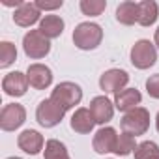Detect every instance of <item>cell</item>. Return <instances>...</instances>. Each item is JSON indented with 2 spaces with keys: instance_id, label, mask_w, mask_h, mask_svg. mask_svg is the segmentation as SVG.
Returning <instances> with one entry per match:
<instances>
[{
  "instance_id": "cell-1",
  "label": "cell",
  "mask_w": 159,
  "mask_h": 159,
  "mask_svg": "<svg viewBox=\"0 0 159 159\" xmlns=\"http://www.w3.org/2000/svg\"><path fill=\"white\" fill-rule=\"evenodd\" d=\"M103 39V30L96 23H81L73 30V43L81 51H94Z\"/></svg>"
},
{
  "instance_id": "cell-2",
  "label": "cell",
  "mask_w": 159,
  "mask_h": 159,
  "mask_svg": "<svg viewBox=\"0 0 159 159\" xmlns=\"http://www.w3.org/2000/svg\"><path fill=\"white\" fill-rule=\"evenodd\" d=\"M51 99L56 101L64 111H69L75 105L81 103L83 90H81V86H79V84H75L71 81H66V83H60V84L54 86V90L51 94Z\"/></svg>"
},
{
  "instance_id": "cell-3",
  "label": "cell",
  "mask_w": 159,
  "mask_h": 159,
  "mask_svg": "<svg viewBox=\"0 0 159 159\" xmlns=\"http://www.w3.org/2000/svg\"><path fill=\"white\" fill-rule=\"evenodd\" d=\"M120 125H122L124 133H129L133 137L144 135L148 131V127H150V112L144 107H137V109L124 114Z\"/></svg>"
},
{
  "instance_id": "cell-4",
  "label": "cell",
  "mask_w": 159,
  "mask_h": 159,
  "mask_svg": "<svg viewBox=\"0 0 159 159\" xmlns=\"http://www.w3.org/2000/svg\"><path fill=\"white\" fill-rule=\"evenodd\" d=\"M23 49L28 58L39 60L45 58L51 51V39H47L39 30H30L23 38Z\"/></svg>"
},
{
  "instance_id": "cell-5",
  "label": "cell",
  "mask_w": 159,
  "mask_h": 159,
  "mask_svg": "<svg viewBox=\"0 0 159 159\" xmlns=\"http://www.w3.org/2000/svg\"><path fill=\"white\" fill-rule=\"evenodd\" d=\"M157 60V49L148 39H139L131 47V64L137 69H148Z\"/></svg>"
},
{
  "instance_id": "cell-6",
  "label": "cell",
  "mask_w": 159,
  "mask_h": 159,
  "mask_svg": "<svg viewBox=\"0 0 159 159\" xmlns=\"http://www.w3.org/2000/svg\"><path fill=\"white\" fill-rule=\"evenodd\" d=\"M64 114H66V111L56 101H52L51 98L43 99L38 105V109H36V120H38V124L41 127H54V125H58L62 122Z\"/></svg>"
},
{
  "instance_id": "cell-7",
  "label": "cell",
  "mask_w": 159,
  "mask_h": 159,
  "mask_svg": "<svg viewBox=\"0 0 159 159\" xmlns=\"http://www.w3.org/2000/svg\"><path fill=\"white\" fill-rule=\"evenodd\" d=\"M26 120V111L19 103H8L0 112V127L2 131H15Z\"/></svg>"
},
{
  "instance_id": "cell-8",
  "label": "cell",
  "mask_w": 159,
  "mask_h": 159,
  "mask_svg": "<svg viewBox=\"0 0 159 159\" xmlns=\"http://www.w3.org/2000/svg\"><path fill=\"white\" fill-rule=\"evenodd\" d=\"M129 83V75L124 69H109L99 77V88L105 94H118Z\"/></svg>"
},
{
  "instance_id": "cell-9",
  "label": "cell",
  "mask_w": 159,
  "mask_h": 159,
  "mask_svg": "<svg viewBox=\"0 0 159 159\" xmlns=\"http://www.w3.org/2000/svg\"><path fill=\"white\" fill-rule=\"evenodd\" d=\"M26 79L28 84L36 90H45L52 83V71L45 64H30L26 69Z\"/></svg>"
},
{
  "instance_id": "cell-10",
  "label": "cell",
  "mask_w": 159,
  "mask_h": 159,
  "mask_svg": "<svg viewBox=\"0 0 159 159\" xmlns=\"http://www.w3.org/2000/svg\"><path fill=\"white\" fill-rule=\"evenodd\" d=\"M28 79L25 73L21 71H11L8 73L4 79H2V90L6 96H11V98H21L26 94L28 90Z\"/></svg>"
},
{
  "instance_id": "cell-11",
  "label": "cell",
  "mask_w": 159,
  "mask_h": 159,
  "mask_svg": "<svg viewBox=\"0 0 159 159\" xmlns=\"http://www.w3.org/2000/svg\"><path fill=\"white\" fill-rule=\"evenodd\" d=\"M114 103H111V99H107L105 96H98L90 101V112L96 120V124H101L105 125L107 122L112 120L114 116Z\"/></svg>"
},
{
  "instance_id": "cell-12",
  "label": "cell",
  "mask_w": 159,
  "mask_h": 159,
  "mask_svg": "<svg viewBox=\"0 0 159 159\" xmlns=\"http://www.w3.org/2000/svg\"><path fill=\"white\" fill-rule=\"evenodd\" d=\"M43 144H45V140H43L41 133L36 129H25L17 137V146L25 153H30V155H38L43 150Z\"/></svg>"
},
{
  "instance_id": "cell-13",
  "label": "cell",
  "mask_w": 159,
  "mask_h": 159,
  "mask_svg": "<svg viewBox=\"0 0 159 159\" xmlns=\"http://www.w3.org/2000/svg\"><path fill=\"white\" fill-rule=\"evenodd\" d=\"M13 21H15V25L28 28V26L36 25L38 21H41V11L38 10L36 2H25L23 6H19L13 11Z\"/></svg>"
},
{
  "instance_id": "cell-14",
  "label": "cell",
  "mask_w": 159,
  "mask_h": 159,
  "mask_svg": "<svg viewBox=\"0 0 159 159\" xmlns=\"http://www.w3.org/2000/svg\"><path fill=\"white\" fill-rule=\"evenodd\" d=\"M116 129L114 127H101L96 135H94V140H92V146L98 153H111L114 152V146H116Z\"/></svg>"
},
{
  "instance_id": "cell-15",
  "label": "cell",
  "mask_w": 159,
  "mask_h": 159,
  "mask_svg": "<svg viewBox=\"0 0 159 159\" xmlns=\"http://www.w3.org/2000/svg\"><path fill=\"white\" fill-rule=\"evenodd\" d=\"M142 101V96L137 88H124L122 92H118L114 96V107L122 112H129L133 109H137Z\"/></svg>"
},
{
  "instance_id": "cell-16",
  "label": "cell",
  "mask_w": 159,
  "mask_h": 159,
  "mask_svg": "<svg viewBox=\"0 0 159 159\" xmlns=\"http://www.w3.org/2000/svg\"><path fill=\"white\" fill-rule=\"evenodd\" d=\"M94 125H96V120H94L90 109L81 107V109H77V111L73 112V116H71V129H73L75 133H81V135L92 133Z\"/></svg>"
},
{
  "instance_id": "cell-17",
  "label": "cell",
  "mask_w": 159,
  "mask_h": 159,
  "mask_svg": "<svg viewBox=\"0 0 159 159\" xmlns=\"http://www.w3.org/2000/svg\"><path fill=\"white\" fill-rule=\"evenodd\" d=\"M47 39H54V38H60L62 32H64V21L62 17L58 15H45L41 21H39V28H38Z\"/></svg>"
},
{
  "instance_id": "cell-18",
  "label": "cell",
  "mask_w": 159,
  "mask_h": 159,
  "mask_svg": "<svg viewBox=\"0 0 159 159\" xmlns=\"http://www.w3.org/2000/svg\"><path fill=\"white\" fill-rule=\"evenodd\" d=\"M116 21L131 26L135 23H139V2H131V0H125L116 8Z\"/></svg>"
},
{
  "instance_id": "cell-19",
  "label": "cell",
  "mask_w": 159,
  "mask_h": 159,
  "mask_svg": "<svg viewBox=\"0 0 159 159\" xmlns=\"http://www.w3.org/2000/svg\"><path fill=\"white\" fill-rule=\"evenodd\" d=\"M157 21V4L153 0H142L139 2V25L152 26Z\"/></svg>"
},
{
  "instance_id": "cell-20",
  "label": "cell",
  "mask_w": 159,
  "mask_h": 159,
  "mask_svg": "<svg viewBox=\"0 0 159 159\" xmlns=\"http://www.w3.org/2000/svg\"><path fill=\"white\" fill-rule=\"evenodd\" d=\"M43 159H71L69 153H67V148L56 140V139H51L45 142V150H43Z\"/></svg>"
},
{
  "instance_id": "cell-21",
  "label": "cell",
  "mask_w": 159,
  "mask_h": 159,
  "mask_svg": "<svg viewBox=\"0 0 159 159\" xmlns=\"http://www.w3.org/2000/svg\"><path fill=\"white\" fill-rule=\"evenodd\" d=\"M135 148H137L135 137L129 135V133H122L116 139V146H114L112 153H116V155H129L131 152H135Z\"/></svg>"
},
{
  "instance_id": "cell-22",
  "label": "cell",
  "mask_w": 159,
  "mask_h": 159,
  "mask_svg": "<svg viewBox=\"0 0 159 159\" xmlns=\"http://www.w3.org/2000/svg\"><path fill=\"white\" fill-rule=\"evenodd\" d=\"M17 60V49L11 41H2L0 43V67H10Z\"/></svg>"
},
{
  "instance_id": "cell-23",
  "label": "cell",
  "mask_w": 159,
  "mask_h": 159,
  "mask_svg": "<svg viewBox=\"0 0 159 159\" xmlns=\"http://www.w3.org/2000/svg\"><path fill=\"white\" fill-rule=\"evenodd\" d=\"M81 11L88 17H98L105 11L107 8V2L105 0H81Z\"/></svg>"
},
{
  "instance_id": "cell-24",
  "label": "cell",
  "mask_w": 159,
  "mask_h": 159,
  "mask_svg": "<svg viewBox=\"0 0 159 159\" xmlns=\"http://www.w3.org/2000/svg\"><path fill=\"white\" fill-rule=\"evenodd\" d=\"M159 155V146L153 140H144L135 148V159H152Z\"/></svg>"
},
{
  "instance_id": "cell-25",
  "label": "cell",
  "mask_w": 159,
  "mask_h": 159,
  "mask_svg": "<svg viewBox=\"0 0 159 159\" xmlns=\"http://www.w3.org/2000/svg\"><path fill=\"white\" fill-rule=\"evenodd\" d=\"M146 90L153 99H159V73L152 75L148 81H146Z\"/></svg>"
},
{
  "instance_id": "cell-26",
  "label": "cell",
  "mask_w": 159,
  "mask_h": 159,
  "mask_svg": "<svg viewBox=\"0 0 159 159\" xmlns=\"http://www.w3.org/2000/svg\"><path fill=\"white\" fill-rule=\"evenodd\" d=\"M62 0H54V2H49V0H36V6L39 11H52V10H58L62 8Z\"/></svg>"
},
{
  "instance_id": "cell-27",
  "label": "cell",
  "mask_w": 159,
  "mask_h": 159,
  "mask_svg": "<svg viewBox=\"0 0 159 159\" xmlns=\"http://www.w3.org/2000/svg\"><path fill=\"white\" fill-rule=\"evenodd\" d=\"M2 4L4 6H8V8H19V6H23L25 2H23V0H2Z\"/></svg>"
},
{
  "instance_id": "cell-28",
  "label": "cell",
  "mask_w": 159,
  "mask_h": 159,
  "mask_svg": "<svg viewBox=\"0 0 159 159\" xmlns=\"http://www.w3.org/2000/svg\"><path fill=\"white\" fill-rule=\"evenodd\" d=\"M153 41H155V45L159 47V28L155 30V36H153Z\"/></svg>"
},
{
  "instance_id": "cell-29",
  "label": "cell",
  "mask_w": 159,
  "mask_h": 159,
  "mask_svg": "<svg viewBox=\"0 0 159 159\" xmlns=\"http://www.w3.org/2000/svg\"><path fill=\"white\" fill-rule=\"evenodd\" d=\"M155 127H157V131H159V112H157V118H155Z\"/></svg>"
},
{
  "instance_id": "cell-30",
  "label": "cell",
  "mask_w": 159,
  "mask_h": 159,
  "mask_svg": "<svg viewBox=\"0 0 159 159\" xmlns=\"http://www.w3.org/2000/svg\"><path fill=\"white\" fill-rule=\"evenodd\" d=\"M8 159H21V157H8Z\"/></svg>"
},
{
  "instance_id": "cell-31",
  "label": "cell",
  "mask_w": 159,
  "mask_h": 159,
  "mask_svg": "<svg viewBox=\"0 0 159 159\" xmlns=\"http://www.w3.org/2000/svg\"><path fill=\"white\" fill-rule=\"evenodd\" d=\"M152 159H159V155H155V157H152Z\"/></svg>"
}]
</instances>
